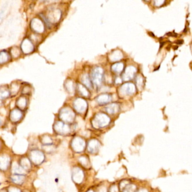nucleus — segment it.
<instances>
[{"label":"nucleus","mask_w":192,"mask_h":192,"mask_svg":"<svg viewBox=\"0 0 192 192\" xmlns=\"http://www.w3.org/2000/svg\"><path fill=\"white\" fill-rule=\"evenodd\" d=\"M0 124H1V120H0Z\"/></svg>","instance_id":"16"},{"label":"nucleus","mask_w":192,"mask_h":192,"mask_svg":"<svg viewBox=\"0 0 192 192\" xmlns=\"http://www.w3.org/2000/svg\"><path fill=\"white\" fill-rule=\"evenodd\" d=\"M10 166V158L8 155H0V170H6Z\"/></svg>","instance_id":"4"},{"label":"nucleus","mask_w":192,"mask_h":192,"mask_svg":"<svg viewBox=\"0 0 192 192\" xmlns=\"http://www.w3.org/2000/svg\"><path fill=\"white\" fill-rule=\"evenodd\" d=\"M19 165L22 167L23 169L26 171L30 170L32 167V163L30 162V159L27 157H23L22 159L20 160V162H18Z\"/></svg>","instance_id":"6"},{"label":"nucleus","mask_w":192,"mask_h":192,"mask_svg":"<svg viewBox=\"0 0 192 192\" xmlns=\"http://www.w3.org/2000/svg\"><path fill=\"white\" fill-rule=\"evenodd\" d=\"M10 92L7 90H2L0 91V98L4 99L9 96Z\"/></svg>","instance_id":"10"},{"label":"nucleus","mask_w":192,"mask_h":192,"mask_svg":"<svg viewBox=\"0 0 192 192\" xmlns=\"http://www.w3.org/2000/svg\"><path fill=\"white\" fill-rule=\"evenodd\" d=\"M23 192H30V191H23Z\"/></svg>","instance_id":"13"},{"label":"nucleus","mask_w":192,"mask_h":192,"mask_svg":"<svg viewBox=\"0 0 192 192\" xmlns=\"http://www.w3.org/2000/svg\"><path fill=\"white\" fill-rule=\"evenodd\" d=\"M21 48L23 52L25 54L30 53L34 50V46L32 44V42L28 38L25 39L23 41L21 45Z\"/></svg>","instance_id":"3"},{"label":"nucleus","mask_w":192,"mask_h":192,"mask_svg":"<svg viewBox=\"0 0 192 192\" xmlns=\"http://www.w3.org/2000/svg\"><path fill=\"white\" fill-rule=\"evenodd\" d=\"M183 41L182 40H181V41H177V44H182L183 43Z\"/></svg>","instance_id":"12"},{"label":"nucleus","mask_w":192,"mask_h":192,"mask_svg":"<svg viewBox=\"0 0 192 192\" xmlns=\"http://www.w3.org/2000/svg\"><path fill=\"white\" fill-rule=\"evenodd\" d=\"M16 105L20 109H24L27 105V101L25 97L21 96L17 100Z\"/></svg>","instance_id":"8"},{"label":"nucleus","mask_w":192,"mask_h":192,"mask_svg":"<svg viewBox=\"0 0 192 192\" xmlns=\"http://www.w3.org/2000/svg\"><path fill=\"white\" fill-rule=\"evenodd\" d=\"M6 192V191H2V192Z\"/></svg>","instance_id":"14"},{"label":"nucleus","mask_w":192,"mask_h":192,"mask_svg":"<svg viewBox=\"0 0 192 192\" xmlns=\"http://www.w3.org/2000/svg\"><path fill=\"white\" fill-rule=\"evenodd\" d=\"M8 192H21L20 189L16 186H9Z\"/></svg>","instance_id":"11"},{"label":"nucleus","mask_w":192,"mask_h":192,"mask_svg":"<svg viewBox=\"0 0 192 192\" xmlns=\"http://www.w3.org/2000/svg\"><path fill=\"white\" fill-rule=\"evenodd\" d=\"M10 58V55L8 52L5 51L0 52V64L7 62Z\"/></svg>","instance_id":"9"},{"label":"nucleus","mask_w":192,"mask_h":192,"mask_svg":"<svg viewBox=\"0 0 192 192\" xmlns=\"http://www.w3.org/2000/svg\"><path fill=\"white\" fill-rule=\"evenodd\" d=\"M12 182L16 185H22L24 183L25 177V175H13L10 177Z\"/></svg>","instance_id":"7"},{"label":"nucleus","mask_w":192,"mask_h":192,"mask_svg":"<svg viewBox=\"0 0 192 192\" xmlns=\"http://www.w3.org/2000/svg\"><path fill=\"white\" fill-rule=\"evenodd\" d=\"M30 158L32 163L35 165H40L44 161V154L40 150H33L30 153Z\"/></svg>","instance_id":"1"},{"label":"nucleus","mask_w":192,"mask_h":192,"mask_svg":"<svg viewBox=\"0 0 192 192\" xmlns=\"http://www.w3.org/2000/svg\"><path fill=\"white\" fill-rule=\"evenodd\" d=\"M22 112L18 109H14L10 114V118L13 122H19L22 118Z\"/></svg>","instance_id":"5"},{"label":"nucleus","mask_w":192,"mask_h":192,"mask_svg":"<svg viewBox=\"0 0 192 192\" xmlns=\"http://www.w3.org/2000/svg\"><path fill=\"white\" fill-rule=\"evenodd\" d=\"M0 148H1V143H0Z\"/></svg>","instance_id":"15"},{"label":"nucleus","mask_w":192,"mask_h":192,"mask_svg":"<svg viewBox=\"0 0 192 192\" xmlns=\"http://www.w3.org/2000/svg\"><path fill=\"white\" fill-rule=\"evenodd\" d=\"M31 27L33 30L37 33H42L44 31V25L43 22L38 18H35L32 20Z\"/></svg>","instance_id":"2"}]
</instances>
